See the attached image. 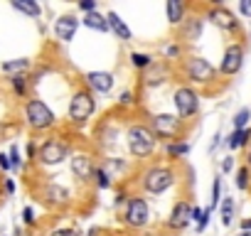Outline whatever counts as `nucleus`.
<instances>
[{
	"label": "nucleus",
	"mask_w": 251,
	"mask_h": 236,
	"mask_svg": "<svg viewBox=\"0 0 251 236\" xmlns=\"http://www.w3.org/2000/svg\"><path fill=\"white\" fill-rule=\"evenodd\" d=\"M249 163H251V155H249Z\"/></svg>",
	"instance_id": "46"
},
{
	"label": "nucleus",
	"mask_w": 251,
	"mask_h": 236,
	"mask_svg": "<svg viewBox=\"0 0 251 236\" xmlns=\"http://www.w3.org/2000/svg\"><path fill=\"white\" fill-rule=\"evenodd\" d=\"M81 10H86V13H94V8H96V3H94V0H84V3L79 5Z\"/></svg>",
	"instance_id": "35"
},
{
	"label": "nucleus",
	"mask_w": 251,
	"mask_h": 236,
	"mask_svg": "<svg viewBox=\"0 0 251 236\" xmlns=\"http://www.w3.org/2000/svg\"><path fill=\"white\" fill-rule=\"evenodd\" d=\"M84 25L91 27V30H99V32H106V30H108V20H106L103 15H99V13H86Z\"/></svg>",
	"instance_id": "19"
},
{
	"label": "nucleus",
	"mask_w": 251,
	"mask_h": 236,
	"mask_svg": "<svg viewBox=\"0 0 251 236\" xmlns=\"http://www.w3.org/2000/svg\"><path fill=\"white\" fill-rule=\"evenodd\" d=\"M241 229H244V231H251V219H244V221H241Z\"/></svg>",
	"instance_id": "42"
},
{
	"label": "nucleus",
	"mask_w": 251,
	"mask_h": 236,
	"mask_svg": "<svg viewBox=\"0 0 251 236\" xmlns=\"http://www.w3.org/2000/svg\"><path fill=\"white\" fill-rule=\"evenodd\" d=\"M131 59H133V64H136V67H141V69L151 67V57H148V54H138V52H133V54H131Z\"/></svg>",
	"instance_id": "28"
},
{
	"label": "nucleus",
	"mask_w": 251,
	"mask_h": 236,
	"mask_svg": "<svg viewBox=\"0 0 251 236\" xmlns=\"http://www.w3.org/2000/svg\"><path fill=\"white\" fill-rule=\"evenodd\" d=\"M241 62H244V49L239 45H231L226 47L224 52V59H222V71L224 74H236L241 69Z\"/></svg>",
	"instance_id": "10"
},
{
	"label": "nucleus",
	"mask_w": 251,
	"mask_h": 236,
	"mask_svg": "<svg viewBox=\"0 0 251 236\" xmlns=\"http://www.w3.org/2000/svg\"><path fill=\"white\" fill-rule=\"evenodd\" d=\"M175 106H177V113H180L182 118H187V116L197 113L200 98H197V94H195L192 89L182 86V89H177V91H175Z\"/></svg>",
	"instance_id": "6"
},
{
	"label": "nucleus",
	"mask_w": 251,
	"mask_h": 236,
	"mask_svg": "<svg viewBox=\"0 0 251 236\" xmlns=\"http://www.w3.org/2000/svg\"><path fill=\"white\" fill-rule=\"evenodd\" d=\"M94 177H96V182H99V187H108V175L103 172V170H94Z\"/></svg>",
	"instance_id": "32"
},
{
	"label": "nucleus",
	"mask_w": 251,
	"mask_h": 236,
	"mask_svg": "<svg viewBox=\"0 0 251 236\" xmlns=\"http://www.w3.org/2000/svg\"><path fill=\"white\" fill-rule=\"evenodd\" d=\"M5 189H8V192H15V182L8 180V182H5Z\"/></svg>",
	"instance_id": "43"
},
{
	"label": "nucleus",
	"mask_w": 251,
	"mask_h": 236,
	"mask_svg": "<svg viewBox=\"0 0 251 236\" xmlns=\"http://www.w3.org/2000/svg\"><path fill=\"white\" fill-rule=\"evenodd\" d=\"M231 167H234V160H231V158H226V160L222 163V170H224V172H229Z\"/></svg>",
	"instance_id": "38"
},
{
	"label": "nucleus",
	"mask_w": 251,
	"mask_h": 236,
	"mask_svg": "<svg viewBox=\"0 0 251 236\" xmlns=\"http://www.w3.org/2000/svg\"><path fill=\"white\" fill-rule=\"evenodd\" d=\"M72 172H74L76 177L86 180V177L94 175V165H91V160H89L86 155H74V158H72Z\"/></svg>",
	"instance_id": "15"
},
{
	"label": "nucleus",
	"mask_w": 251,
	"mask_h": 236,
	"mask_svg": "<svg viewBox=\"0 0 251 236\" xmlns=\"http://www.w3.org/2000/svg\"><path fill=\"white\" fill-rule=\"evenodd\" d=\"M209 20L217 27H222V30H236V18L229 10H224V8H212L209 10Z\"/></svg>",
	"instance_id": "14"
},
{
	"label": "nucleus",
	"mask_w": 251,
	"mask_h": 236,
	"mask_svg": "<svg viewBox=\"0 0 251 236\" xmlns=\"http://www.w3.org/2000/svg\"><path fill=\"white\" fill-rule=\"evenodd\" d=\"M249 138H251V131H249V128H244V131H234V133L229 136V148H241Z\"/></svg>",
	"instance_id": "22"
},
{
	"label": "nucleus",
	"mask_w": 251,
	"mask_h": 236,
	"mask_svg": "<svg viewBox=\"0 0 251 236\" xmlns=\"http://www.w3.org/2000/svg\"><path fill=\"white\" fill-rule=\"evenodd\" d=\"M175 185V172L168 167H153L146 172V189L153 194H160Z\"/></svg>",
	"instance_id": "4"
},
{
	"label": "nucleus",
	"mask_w": 251,
	"mask_h": 236,
	"mask_svg": "<svg viewBox=\"0 0 251 236\" xmlns=\"http://www.w3.org/2000/svg\"><path fill=\"white\" fill-rule=\"evenodd\" d=\"M177 54H180V47L170 45V47H168V57H177Z\"/></svg>",
	"instance_id": "40"
},
{
	"label": "nucleus",
	"mask_w": 251,
	"mask_h": 236,
	"mask_svg": "<svg viewBox=\"0 0 251 236\" xmlns=\"http://www.w3.org/2000/svg\"><path fill=\"white\" fill-rule=\"evenodd\" d=\"M86 81H89V86H91L94 91H99V94H106V91L113 89V76H111L108 71H89V74H86Z\"/></svg>",
	"instance_id": "12"
},
{
	"label": "nucleus",
	"mask_w": 251,
	"mask_h": 236,
	"mask_svg": "<svg viewBox=\"0 0 251 236\" xmlns=\"http://www.w3.org/2000/svg\"><path fill=\"white\" fill-rule=\"evenodd\" d=\"M182 13H185L182 3H177V0H170V3H168V20H170L173 25H177V23H182Z\"/></svg>",
	"instance_id": "21"
},
{
	"label": "nucleus",
	"mask_w": 251,
	"mask_h": 236,
	"mask_svg": "<svg viewBox=\"0 0 251 236\" xmlns=\"http://www.w3.org/2000/svg\"><path fill=\"white\" fill-rule=\"evenodd\" d=\"M246 185H249V170L241 167V170L236 172V187H239V189H246Z\"/></svg>",
	"instance_id": "30"
},
{
	"label": "nucleus",
	"mask_w": 251,
	"mask_h": 236,
	"mask_svg": "<svg viewBox=\"0 0 251 236\" xmlns=\"http://www.w3.org/2000/svg\"><path fill=\"white\" fill-rule=\"evenodd\" d=\"M239 236H251V231H241V234H239Z\"/></svg>",
	"instance_id": "45"
},
{
	"label": "nucleus",
	"mask_w": 251,
	"mask_h": 236,
	"mask_svg": "<svg viewBox=\"0 0 251 236\" xmlns=\"http://www.w3.org/2000/svg\"><path fill=\"white\" fill-rule=\"evenodd\" d=\"M126 224L131 226H146L148 224V204L146 199H131L128 207H126Z\"/></svg>",
	"instance_id": "7"
},
{
	"label": "nucleus",
	"mask_w": 251,
	"mask_h": 236,
	"mask_svg": "<svg viewBox=\"0 0 251 236\" xmlns=\"http://www.w3.org/2000/svg\"><path fill=\"white\" fill-rule=\"evenodd\" d=\"M23 219H25L27 224H32V221H35V214H32V209H30V207H25V212H23Z\"/></svg>",
	"instance_id": "36"
},
{
	"label": "nucleus",
	"mask_w": 251,
	"mask_h": 236,
	"mask_svg": "<svg viewBox=\"0 0 251 236\" xmlns=\"http://www.w3.org/2000/svg\"><path fill=\"white\" fill-rule=\"evenodd\" d=\"M52 236H79L74 229H57V231H52Z\"/></svg>",
	"instance_id": "33"
},
{
	"label": "nucleus",
	"mask_w": 251,
	"mask_h": 236,
	"mask_svg": "<svg viewBox=\"0 0 251 236\" xmlns=\"http://www.w3.org/2000/svg\"><path fill=\"white\" fill-rule=\"evenodd\" d=\"M219 197H222V180L217 177V180H214V185H212V207H209V209H214V207H217Z\"/></svg>",
	"instance_id": "29"
},
{
	"label": "nucleus",
	"mask_w": 251,
	"mask_h": 236,
	"mask_svg": "<svg viewBox=\"0 0 251 236\" xmlns=\"http://www.w3.org/2000/svg\"><path fill=\"white\" fill-rule=\"evenodd\" d=\"M187 76H190L192 81H212V79H214V67H212L207 59L195 57V59L187 62Z\"/></svg>",
	"instance_id": "8"
},
{
	"label": "nucleus",
	"mask_w": 251,
	"mask_h": 236,
	"mask_svg": "<svg viewBox=\"0 0 251 236\" xmlns=\"http://www.w3.org/2000/svg\"><path fill=\"white\" fill-rule=\"evenodd\" d=\"M153 131L163 138H173L177 136L180 131V121L175 116H168V113H160V116H153Z\"/></svg>",
	"instance_id": "9"
},
{
	"label": "nucleus",
	"mask_w": 251,
	"mask_h": 236,
	"mask_svg": "<svg viewBox=\"0 0 251 236\" xmlns=\"http://www.w3.org/2000/svg\"><path fill=\"white\" fill-rule=\"evenodd\" d=\"M249 118H251V111H249V108H241V111L236 113V118H234V128H236V131H244V126L249 123Z\"/></svg>",
	"instance_id": "25"
},
{
	"label": "nucleus",
	"mask_w": 251,
	"mask_h": 236,
	"mask_svg": "<svg viewBox=\"0 0 251 236\" xmlns=\"http://www.w3.org/2000/svg\"><path fill=\"white\" fill-rule=\"evenodd\" d=\"M165 76H168V67H165V64H153V62H151V71L146 74V84H148V86L160 84V81H165Z\"/></svg>",
	"instance_id": "18"
},
{
	"label": "nucleus",
	"mask_w": 251,
	"mask_h": 236,
	"mask_svg": "<svg viewBox=\"0 0 251 236\" xmlns=\"http://www.w3.org/2000/svg\"><path fill=\"white\" fill-rule=\"evenodd\" d=\"M8 158H13V160H10V165H15V167H18V165H20V153H18V148H13V150H10V155H8Z\"/></svg>",
	"instance_id": "34"
},
{
	"label": "nucleus",
	"mask_w": 251,
	"mask_h": 236,
	"mask_svg": "<svg viewBox=\"0 0 251 236\" xmlns=\"http://www.w3.org/2000/svg\"><path fill=\"white\" fill-rule=\"evenodd\" d=\"M27 67H30V62H27V59H13V62H5L0 69L8 71V74H13V71H20V74H23Z\"/></svg>",
	"instance_id": "23"
},
{
	"label": "nucleus",
	"mask_w": 251,
	"mask_h": 236,
	"mask_svg": "<svg viewBox=\"0 0 251 236\" xmlns=\"http://www.w3.org/2000/svg\"><path fill=\"white\" fill-rule=\"evenodd\" d=\"M76 27H79V20L72 18V15H62V18L54 23V32H57V37H59L62 42H72Z\"/></svg>",
	"instance_id": "11"
},
{
	"label": "nucleus",
	"mask_w": 251,
	"mask_h": 236,
	"mask_svg": "<svg viewBox=\"0 0 251 236\" xmlns=\"http://www.w3.org/2000/svg\"><path fill=\"white\" fill-rule=\"evenodd\" d=\"M106 20H108V27H111V30H113L123 42H126V40H131V30L126 27V23H123L116 13H108V15H106Z\"/></svg>",
	"instance_id": "16"
},
{
	"label": "nucleus",
	"mask_w": 251,
	"mask_h": 236,
	"mask_svg": "<svg viewBox=\"0 0 251 236\" xmlns=\"http://www.w3.org/2000/svg\"><path fill=\"white\" fill-rule=\"evenodd\" d=\"M0 167H3V170H10V160H8V155H0Z\"/></svg>",
	"instance_id": "39"
},
{
	"label": "nucleus",
	"mask_w": 251,
	"mask_h": 236,
	"mask_svg": "<svg viewBox=\"0 0 251 236\" xmlns=\"http://www.w3.org/2000/svg\"><path fill=\"white\" fill-rule=\"evenodd\" d=\"M94 108H96V103H94L91 94L89 91H76L72 103H69V118L74 123H84L86 118L94 113Z\"/></svg>",
	"instance_id": "3"
},
{
	"label": "nucleus",
	"mask_w": 251,
	"mask_h": 236,
	"mask_svg": "<svg viewBox=\"0 0 251 236\" xmlns=\"http://www.w3.org/2000/svg\"><path fill=\"white\" fill-rule=\"evenodd\" d=\"M13 86H15V91H18V94H25V91H27L25 76H23V74H15V76H13Z\"/></svg>",
	"instance_id": "31"
},
{
	"label": "nucleus",
	"mask_w": 251,
	"mask_h": 236,
	"mask_svg": "<svg viewBox=\"0 0 251 236\" xmlns=\"http://www.w3.org/2000/svg\"><path fill=\"white\" fill-rule=\"evenodd\" d=\"M45 197H47L50 204H67L69 202V192L64 187H59V185H50L45 189Z\"/></svg>",
	"instance_id": "17"
},
{
	"label": "nucleus",
	"mask_w": 251,
	"mask_h": 236,
	"mask_svg": "<svg viewBox=\"0 0 251 236\" xmlns=\"http://www.w3.org/2000/svg\"><path fill=\"white\" fill-rule=\"evenodd\" d=\"M231 219H234V199H231V197H226V199H224V204H222V224H224V226H229V224H231Z\"/></svg>",
	"instance_id": "24"
},
{
	"label": "nucleus",
	"mask_w": 251,
	"mask_h": 236,
	"mask_svg": "<svg viewBox=\"0 0 251 236\" xmlns=\"http://www.w3.org/2000/svg\"><path fill=\"white\" fill-rule=\"evenodd\" d=\"M239 10H241L244 15H251V0H244V3L239 5Z\"/></svg>",
	"instance_id": "37"
},
{
	"label": "nucleus",
	"mask_w": 251,
	"mask_h": 236,
	"mask_svg": "<svg viewBox=\"0 0 251 236\" xmlns=\"http://www.w3.org/2000/svg\"><path fill=\"white\" fill-rule=\"evenodd\" d=\"M187 153H190V145L187 143H173L168 148V155L170 158H180V155H187Z\"/></svg>",
	"instance_id": "27"
},
{
	"label": "nucleus",
	"mask_w": 251,
	"mask_h": 236,
	"mask_svg": "<svg viewBox=\"0 0 251 236\" xmlns=\"http://www.w3.org/2000/svg\"><path fill=\"white\" fill-rule=\"evenodd\" d=\"M69 155V145L59 138H52V141H45L42 148H40V160L45 165H59L64 158Z\"/></svg>",
	"instance_id": "5"
},
{
	"label": "nucleus",
	"mask_w": 251,
	"mask_h": 236,
	"mask_svg": "<svg viewBox=\"0 0 251 236\" xmlns=\"http://www.w3.org/2000/svg\"><path fill=\"white\" fill-rule=\"evenodd\" d=\"M13 8L25 13V15H30V18H40V5L32 3V0H13Z\"/></svg>",
	"instance_id": "20"
},
{
	"label": "nucleus",
	"mask_w": 251,
	"mask_h": 236,
	"mask_svg": "<svg viewBox=\"0 0 251 236\" xmlns=\"http://www.w3.org/2000/svg\"><path fill=\"white\" fill-rule=\"evenodd\" d=\"M200 32H202V23H200V20H190V23H187V30H185V37H187V40H197Z\"/></svg>",
	"instance_id": "26"
},
{
	"label": "nucleus",
	"mask_w": 251,
	"mask_h": 236,
	"mask_svg": "<svg viewBox=\"0 0 251 236\" xmlns=\"http://www.w3.org/2000/svg\"><path fill=\"white\" fill-rule=\"evenodd\" d=\"M25 116H27V123H30L32 128H37V131H45V128H50V126L54 123V113H52L50 106H47L45 101H40V98H35V101L27 103Z\"/></svg>",
	"instance_id": "2"
},
{
	"label": "nucleus",
	"mask_w": 251,
	"mask_h": 236,
	"mask_svg": "<svg viewBox=\"0 0 251 236\" xmlns=\"http://www.w3.org/2000/svg\"><path fill=\"white\" fill-rule=\"evenodd\" d=\"M86 236H96V229H91V231H89V234H86Z\"/></svg>",
	"instance_id": "44"
},
{
	"label": "nucleus",
	"mask_w": 251,
	"mask_h": 236,
	"mask_svg": "<svg viewBox=\"0 0 251 236\" xmlns=\"http://www.w3.org/2000/svg\"><path fill=\"white\" fill-rule=\"evenodd\" d=\"M192 221V207L187 204V202H180L175 209H173V216H170V226L173 229H182V226H187Z\"/></svg>",
	"instance_id": "13"
},
{
	"label": "nucleus",
	"mask_w": 251,
	"mask_h": 236,
	"mask_svg": "<svg viewBox=\"0 0 251 236\" xmlns=\"http://www.w3.org/2000/svg\"><path fill=\"white\" fill-rule=\"evenodd\" d=\"M133 101V96L128 94V91H126V94H121V103H131Z\"/></svg>",
	"instance_id": "41"
},
{
	"label": "nucleus",
	"mask_w": 251,
	"mask_h": 236,
	"mask_svg": "<svg viewBox=\"0 0 251 236\" xmlns=\"http://www.w3.org/2000/svg\"><path fill=\"white\" fill-rule=\"evenodd\" d=\"M128 148L136 158H148L155 150V136L146 126H133L128 131Z\"/></svg>",
	"instance_id": "1"
}]
</instances>
